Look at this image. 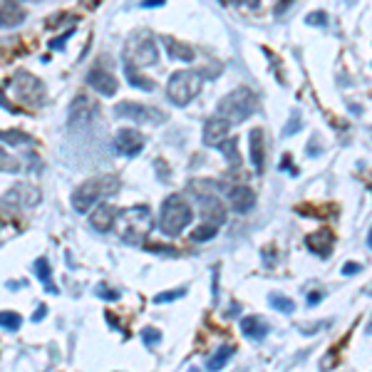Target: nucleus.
<instances>
[{
	"label": "nucleus",
	"mask_w": 372,
	"mask_h": 372,
	"mask_svg": "<svg viewBox=\"0 0 372 372\" xmlns=\"http://www.w3.org/2000/svg\"><path fill=\"white\" fill-rule=\"evenodd\" d=\"M256 105H258V97L254 94V90L236 87V90H231L229 94H223V97L218 99L216 117L226 119L229 124H241L254 114Z\"/></svg>",
	"instance_id": "nucleus-1"
},
{
	"label": "nucleus",
	"mask_w": 372,
	"mask_h": 372,
	"mask_svg": "<svg viewBox=\"0 0 372 372\" xmlns=\"http://www.w3.org/2000/svg\"><path fill=\"white\" fill-rule=\"evenodd\" d=\"M117 192H119L117 176H94V179H87L85 184H80L72 192V209L77 214H87L99 198L114 196Z\"/></svg>",
	"instance_id": "nucleus-2"
},
{
	"label": "nucleus",
	"mask_w": 372,
	"mask_h": 372,
	"mask_svg": "<svg viewBox=\"0 0 372 372\" xmlns=\"http://www.w3.org/2000/svg\"><path fill=\"white\" fill-rule=\"evenodd\" d=\"M117 223L122 241L130 243H142L149 231L154 229V218H152L149 206H132V209L122 211V214H117Z\"/></svg>",
	"instance_id": "nucleus-3"
},
{
	"label": "nucleus",
	"mask_w": 372,
	"mask_h": 372,
	"mask_svg": "<svg viewBox=\"0 0 372 372\" xmlns=\"http://www.w3.org/2000/svg\"><path fill=\"white\" fill-rule=\"evenodd\" d=\"M192 218H194V211L192 206L184 201V196L172 194L169 198H164L161 214H159V229L167 236H179L181 231L192 223Z\"/></svg>",
	"instance_id": "nucleus-4"
},
{
	"label": "nucleus",
	"mask_w": 372,
	"mask_h": 372,
	"mask_svg": "<svg viewBox=\"0 0 372 372\" xmlns=\"http://www.w3.org/2000/svg\"><path fill=\"white\" fill-rule=\"evenodd\" d=\"M201 87H204L201 72H196V70H179V72H174L172 77H169L167 97L169 102H174L176 107H184L201 92Z\"/></svg>",
	"instance_id": "nucleus-5"
},
{
	"label": "nucleus",
	"mask_w": 372,
	"mask_h": 372,
	"mask_svg": "<svg viewBox=\"0 0 372 372\" xmlns=\"http://www.w3.org/2000/svg\"><path fill=\"white\" fill-rule=\"evenodd\" d=\"M159 62V50L149 32H134L124 45V65L130 68H152Z\"/></svg>",
	"instance_id": "nucleus-6"
},
{
	"label": "nucleus",
	"mask_w": 372,
	"mask_h": 372,
	"mask_svg": "<svg viewBox=\"0 0 372 372\" xmlns=\"http://www.w3.org/2000/svg\"><path fill=\"white\" fill-rule=\"evenodd\" d=\"M10 90L12 94H15V99L18 102H23V105L28 107H43L45 105V85L40 80H37L35 74L28 72V70H18V72L10 77Z\"/></svg>",
	"instance_id": "nucleus-7"
},
{
	"label": "nucleus",
	"mask_w": 372,
	"mask_h": 372,
	"mask_svg": "<svg viewBox=\"0 0 372 372\" xmlns=\"http://www.w3.org/2000/svg\"><path fill=\"white\" fill-rule=\"evenodd\" d=\"M37 204H40V189H35L30 184H15L10 192H6L0 196V206L10 211L32 209Z\"/></svg>",
	"instance_id": "nucleus-8"
},
{
	"label": "nucleus",
	"mask_w": 372,
	"mask_h": 372,
	"mask_svg": "<svg viewBox=\"0 0 372 372\" xmlns=\"http://www.w3.org/2000/svg\"><path fill=\"white\" fill-rule=\"evenodd\" d=\"M114 114L130 119V122H149V124H161L167 119L164 112L154 110V107H144L139 102H122V105L114 107Z\"/></svg>",
	"instance_id": "nucleus-9"
},
{
	"label": "nucleus",
	"mask_w": 372,
	"mask_h": 372,
	"mask_svg": "<svg viewBox=\"0 0 372 372\" xmlns=\"http://www.w3.org/2000/svg\"><path fill=\"white\" fill-rule=\"evenodd\" d=\"M97 117V102L87 94H77V97L70 102L68 107V124L70 127H82V124H90Z\"/></svg>",
	"instance_id": "nucleus-10"
},
{
	"label": "nucleus",
	"mask_w": 372,
	"mask_h": 372,
	"mask_svg": "<svg viewBox=\"0 0 372 372\" xmlns=\"http://www.w3.org/2000/svg\"><path fill=\"white\" fill-rule=\"evenodd\" d=\"M248 149H251V164H254L256 174H263L266 169V136L260 127H254L248 132Z\"/></svg>",
	"instance_id": "nucleus-11"
},
{
	"label": "nucleus",
	"mask_w": 372,
	"mask_h": 372,
	"mask_svg": "<svg viewBox=\"0 0 372 372\" xmlns=\"http://www.w3.org/2000/svg\"><path fill=\"white\" fill-rule=\"evenodd\" d=\"M87 85L97 90L99 94H105V97H112V94H117L119 90V82L114 80V74L105 72L102 68H94L87 72Z\"/></svg>",
	"instance_id": "nucleus-12"
},
{
	"label": "nucleus",
	"mask_w": 372,
	"mask_h": 372,
	"mask_svg": "<svg viewBox=\"0 0 372 372\" xmlns=\"http://www.w3.org/2000/svg\"><path fill=\"white\" fill-rule=\"evenodd\" d=\"M114 147H117L119 154L124 156H136L139 152L144 149V136L139 134L136 130H119L117 132V139H114Z\"/></svg>",
	"instance_id": "nucleus-13"
},
{
	"label": "nucleus",
	"mask_w": 372,
	"mask_h": 372,
	"mask_svg": "<svg viewBox=\"0 0 372 372\" xmlns=\"http://www.w3.org/2000/svg\"><path fill=\"white\" fill-rule=\"evenodd\" d=\"M198 204H201V218L204 223H211V226H216L221 229V223L226 221V206L218 196H204L198 198Z\"/></svg>",
	"instance_id": "nucleus-14"
},
{
	"label": "nucleus",
	"mask_w": 372,
	"mask_h": 372,
	"mask_svg": "<svg viewBox=\"0 0 372 372\" xmlns=\"http://www.w3.org/2000/svg\"><path fill=\"white\" fill-rule=\"evenodd\" d=\"M229 204L236 214H248L256 206V194L254 189H248L246 184L231 186L229 189Z\"/></svg>",
	"instance_id": "nucleus-15"
},
{
	"label": "nucleus",
	"mask_w": 372,
	"mask_h": 372,
	"mask_svg": "<svg viewBox=\"0 0 372 372\" xmlns=\"http://www.w3.org/2000/svg\"><path fill=\"white\" fill-rule=\"evenodd\" d=\"M229 130H231V124L226 122V119H221V117L206 119L204 134H201L204 136V144L206 147H218L223 139H229Z\"/></svg>",
	"instance_id": "nucleus-16"
},
{
	"label": "nucleus",
	"mask_w": 372,
	"mask_h": 372,
	"mask_svg": "<svg viewBox=\"0 0 372 372\" xmlns=\"http://www.w3.org/2000/svg\"><path fill=\"white\" fill-rule=\"evenodd\" d=\"M90 223H92L94 231L107 234V231H112L114 229V223H117V209H114L112 204H99L97 209L92 211Z\"/></svg>",
	"instance_id": "nucleus-17"
},
{
	"label": "nucleus",
	"mask_w": 372,
	"mask_h": 372,
	"mask_svg": "<svg viewBox=\"0 0 372 372\" xmlns=\"http://www.w3.org/2000/svg\"><path fill=\"white\" fill-rule=\"evenodd\" d=\"M333 243H335V236L330 229H320V231H316V234H310L308 238H305V246H308L316 256H330Z\"/></svg>",
	"instance_id": "nucleus-18"
},
{
	"label": "nucleus",
	"mask_w": 372,
	"mask_h": 372,
	"mask_svg": "<svg viewBox=\"0 0 372 372\" xmlns=\"http://www.w3.org/2000/svg\"><path fill=\"white\" fill-rule=\"evenodd\" d=\"M241 333L246 335L248 340H263L268 335V322H263L258 316H248L241 318Z\"/></svg>",
	"instance_id": "nucleus-19"
},
{
	"label": "nucleus",
	"mask_w": 372,
	"mask_h": 372,
	"mask_svg": "<svg viewBox=\"0 0 372 372\" xmlns=\"http://www.w3.org/2000/svg\"><path fill=\"white\" fill-rule=\"evenodd\" d=\"M164 48H167L169 57L176 62H192L194 60V48L186 43H179V40H174V37H164Z\"/></svg>",
	"instance_id": "nucleus-20"
},
{
	"label": "nucleus",
	"mask_w": 372,
	"mask_h": 372,
	"mask_svg": "<svg viewBox=\"0 0 372 372\" xmlns=\"http://www.w3.org/2000/svg\"><path fill=\"white\" fill-rule=\"evenodd\" d=\"M25 20V10L18 3H0V28H15Z\"/></svg>",
	"instance_id": "nucleus-21"
},
{
	"label": "nucleus",
	"mask_w": 372,
	"mask_h": 372,
	"mask_svg": "<svg viewBox=\"0 0 372 372\" xmlns=\"http://www.w3.org/2000/svg\"><path fill=\"white\" fill-rule=\"evenodd\" d=\"M231 355H234V345L218 347L216 353H214L209 360H206V370H209V372H218L221 367H226V362L231 360Z\"/></svg>",
	"instance_id": "nucleus-22"
},
{
	"label": "nucleus",
	"mask_w": 372,
	"mask_h": 372,
	"mask_svg": "<svg viewBox=\"0 0 372 372\" xmlns=\"http://www.w3.org/2000/svg\"><path fill=\"white\" fill-rule=\"evenodd\" d=\"M35 273H37V278H40V283L45 285V291L57 293V288L52 285V268H50L48 258H37L35 260Z\"/></svg>",
	"instance_id": "nucleus-23"
},
{
	"label": "nucleus",
	"mask_w": 372,
	"mask_h": 372,
	"mask_svg": "<svg viewBox=\"0 0 372 372\" xmlns=\"http://www.w3.org/2000/svg\"><path fill=\"white\" fill-rule=\"evenodd\" d=\"M218 149H221V154L229 159L231 167H238L241 164V156H238V139L236 136H229V139H223L221 144H218Z\"/></svg>",
	"instance_id": "nucleus-24"
},
{
	"label": "nucleus",
	"mask_w": 372,
	"mask_h": 372,
	"mask_svg": "<svg viewBox=\"0 0 372 372\" xmlns=\"http://www.w3.org/2000/svg\"><path fill=\"white\" fill-rule=\"evenodd\" d=\"M124 74H127V80H130L132 87H136V90H144V92H152V90H154V82L142 77V74L136 72L134 68H130V65H124Z\"/></svg>",
	"instance_id": "nucleus-25"
},
{
	"label": "nucleus",
	"mask_w": 372,
	"mask_h": 372,
	"mask_svg": "<svg viewBox=\"0 0 372 372\" xmlns=\"http://www.w3.org/2000/svg\"><path fill=\"white\" fill-rule=\"evenodd\" d=\"M268 303H271V308H276L278 313H285V316H291L293 310H296V303H293L288 296H280V293H271L268 296Z\"/></svg>",
	"instance_id": "nucleus-26"
},
{
	"label": "nucleus",
	"mask_w": 372,
	"mask_h": 372,
	"mask_svg": "<svg viewBox=\"0 0 372 372\" xmlns=\"http://www.w3.org/2000/svg\"><path fill=\"white\" fill-rule=\"evenodd\" d=\"M0 139L12 147H20V144H32V136H28L20 130H0Z\"/></svg>",
	"instance_id": "nucleus-27"
},
{
	"label": "nucleus",
	"mask_w": 372,
	"mask_h": 372,
	"mask_svg": "<svg viewBox=\"0 0 372 372\" xmlns=\"http://www.w3.org/2000/svg\"><path fill=\"white\" fill-rule=\"evenodd\" d=\"M216 234H218L216 226H211V223H201V226H196V229L192 231V241H194V243L211 241V238H214Z\"/></svg>",
	"instance_id": "nucleus-28"
},
{
	"label": "nucleus",
	"mask_w": 372,
	"mask_h": 372,
	"mask_svg": "<svg viewBox=\"0 0 372 372\" xmlns=\"http://www.w3.org/2000/svg\"><path fill=\"white\" fill-rule=\"evenodd\" d=\"M20 325H23V318H20L18 313H12V310H3V313H0V328L15 333V330H20Z\"/></svg>",
	"instance_id": "nucleus-29"
},
{
	"label": "nucleus",
	"mask_w": 372,
	"mask_h": 372,
	"mask_svg": "<svg viewBox=\"0 0 372 372\" xmlns=\"http://www.w3.org/2000/svg\"><path fill=\"white\" fill-rule=\"evenodd\" d=\"M0 172H10V174L20 172V161L15 159V156L6 154V149L3 147H0Z\"/></svg>",
	"instance_id": "nucleus-30"
},
{
	"label": "nucleus",
	"mask_w": 372,
	"mask_h": 372,
	"mask_svg": "<svg viewBox=\"0 0 372 372\" xmlns=\"http://www.w3.org/2000/svg\"><path fill=\"white\" fill-rule=\"evenodd\" d=\"M142 340L147 342L149 347H156V345H159V340H161V333L156 328H144L142 330Z\"/></svg>",
	"instance_id": "nucleus-31"
},
{
	"label": "nucleus",
	"mask_w": 372,
	"mask_h": 372,
	"mask_svg": "<svg viewBox=\"0 0 372 372\" xmlns=\"http://www.w3.org/2000/svg\"><path fill=\"white\" fill-rule=\"evenodd\" d=\"M186 288H176V291H167V293H159V296L154 298V303H172V300H176V298H184Z\"/></svg>",
	"instance_id": "nucleus-32"
},
{
	"label": "nucleus",
	"mask_w": 372,
	"mask_h": 372,
	"mask_svg": "<svg viewBox=\"0 0 372 372\" xmlns=\"http://www.w3.org/2000/svg\"><path fill=\"white\" fill-rule=\"evenodd\" d=\"M300 127H303V122H300V117H298V114H293L291 122H288V124H285V127H283V136L296 134V132L300 130Z\"/></svg>",
	"instance_id": "nucleus-33"
},
{
	"label": "nucleus",
	"mask_w": 372,
	"mask_h": 372,
	"mask_svg": "<svg viewBox=\"0 0 372 372\" xmlns=\"http://www.w3.org/2000/svg\"><path fill=\"white\" fill-rule=\"evenodd\" d=\"M305 23H310V25H325V23H328V15H325L322 10H313L308 18H305Z\"/></svg>",
	"instance_id": "nucleus-34"
},
{
	"label": "nucleus",
	"mask_w": 372,
	"mask_h": 372,
	"mask_svg": "<svg viewBox=\"0 0 372 372\" xmlns=\"http://www.w3.org/2000/svg\"><path fill=\"white\" fill-rule=\"evenodd\" d=\"M97 296H99V298H105V300H117L119 293H117V291H110L107 285H97Z\"/></svg>",
	"instance_id": "nucleus-35"
},
{
	"label": "nucleus",
	"mask_w": 372,
	"mask_h": 372,
	"mask_svg": "<svg viewBox=\"0 0 372 372\" xmlns=\"http://www.w3.org/2000/svg\"><path fill=\"white\" fill-rule=\"evenodd\" d=\"M70 35H72V30H70V32H65V35H62V37H57V40H52V43H50V48H52V50H60L62 45H65V40H68Z\"/></svg>",
	"instance_id": "nucleus-36"
},
{
	"label": "nucleus",
	"mask_w": 372,
	"mask_h": 372,
	"mask_svg": "<svg viewBox=\"0 0 372 372\" xmlns=\"http://www.w3.org/2000/svg\"><path fill=\"white\" fill-rule=\"evenodd\" d=\"M360 268H362L360 263H347V266L342 268V273H345V276H353V273H358Z\"/></svg>",
	"instance_id": "nucleus-37"
},
{
	"label": "nucleus",
	"mask_w": 372,
	"mask_h": 372,
	"mask_svg": "<svg viewBox=\"0 0 372 372\" xmlns=\"http://www.w3.org/2000/svg\"><path fill=\"white\" fill-rule=\"evenodd\" d=\"M45 316H48V308H45V305H40V308L35 310V316H32V320H35V322H40V320H43Z\"/></svg>",
	"instance_id": "nucleus-38"
},
{
	"label": "nucleus",
	"mask_w": 372,
	"mask_h": 372,
	"mask_svg": "<svg viewBox=\"0 0 372 372\" xmlns=\"http://www.w3.org/2000/svg\"><path fill=\"white\" fill-rule=\"evenodd\" d=\"M320 298H322V293L313 291V293L308 296V303H310V305H318V303H320Z\"/></svg>",
	"instance_id": "nucleus-39"
},
{
	"label": "nucleus",
	"mask_w": 372,
	"mask_h": 372,
	"mask_svg": "<svg viewBox=\"0 0 372 372\" xmlns=\"http://www.w3.org/2000/svg\"><path fill=\"white\" fill-rule=\"evenodd\" d=\"M318 152H320V147H318V139L313 136V139H310V144H308V154H318Z\"/></svg>",
	"instance_id": "nucleus-40"
},
{
	"label": "nucleus",
	"mask_w": 372,
	"mask_h": 372,
	"mask_svg": "<svg viewBox=\"0 0 372 372\" xmlns=\"http://www.w3.org/2000/svg\"><path fill=\"white\" fill-rule=\"evenodd\" d=\"M159 6H164V0H144L142 3V8H159Z\"/></svg>",
	"instance_id": "nucleus-41"
},
{
	"label": "nucleus",
	"mask_w": 372,
	"mask_h": 372,
	"mask_svg": "<svg viewBox=\"0 0 372 372\" xmlns=\"http://www.w3.org/2000/svg\"><path fill=\"white\" fill-rule=\"evenodd\" d=\"M0 107H8V110H12V107L8 105V99H6V92H3V90H0Z\"/></svg>",
	"instance_id": "nucleus-42"
},
{
	"label": "nucleus",
	"mask_w": 372,
	"mask_h": 372,
	"mask_svg": "<svg viewBox=\"0 0 372 372\" xmlns=\"http://www.w3.org/2000/svg\"><path fill=\"white\" fill-rule=\"evenodd\" d=\"M192 372H198V370H192Z\"/></svg>",
	"instance_id": "nucleus-43"
}]
</instances>
